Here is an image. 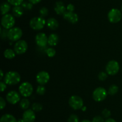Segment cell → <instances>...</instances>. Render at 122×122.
Segmentation results:
<instances>
[{"label": "cell", "mask_w": 122, "mask_h": 122, "mask_svg": "<svg viewBox=\"0 0 122 122\" xmlns=\"http://www.w3.org/2000/svg\"><path fill=\"white\" fill-rule=\"evenodd\" d=\"M119 92V87L116 84H112L108 88V94L110 95H115L117 92Z\"/></svg>", "instance_id": "obj_24"}, {"label": "cell", "mask_w": 122, "mask_h": 122, "mask_svg": "<svg viewBox=\"0 0 122 122\" xmlns=\"http://www.w3.org/2000/svg\"><path fill=\"white\" fill-rule=\"evenodd\" d=\"M80 122H91V121L89 120L85 119V120H82Z\"/></svg>", "instance_id": "obj_42"}, {"label": "cell", "mask_w": 122, "mask_h": 122, "mask_svg": "<svg viewBox=\"0 0 122 122\" xmlns=\"http://www.w3.org/2000/svg\"><path fill=\"white\" fill-rule=\"evenodd\" d=\"M0 122H17L14 116L10 114H5L1 116Z\"/></svg>", "instance_id": "obj_20"}, {"label": "cell", "mask_w": 122, "mask_h": 122, "mask_svg": "<svg viewBox=\"0 0 122 122\" xmlns=\"http://www.w3.org/2000/svg\"><path fill=\"white\" fill-rule=\"evenodd\" d=\"M46 92V89L44 85H39L37 87L36 93L39 95H44Z\"/></svg>", "instance_id": "obj_27"}, {"label": "cell", "mask_w": 122, "mask_h": 122, "mask_svg": "<svg viewBox=\"0 0 122 122\" xmlns=\"http://www.w3.org/2000/svg\"><path fill=\"white\" fill-rule=\"evenodd\" d=\"M67 10L68 11H70V12H74V11H75V6H74L73 4H68L67 6Z\"/></svg>", "instance_id": "obj_37"}, {"label": "cell", "mask_w": 122, "mask_h": 122, "mask_svg": "<svg viewBox=\"0 0 122 122\" xmlns=\"http://www.w3.org/2000/svg\"><path fill=\"white\" fill-rule=\"evenodd\" d=\"M7 2L13 6H21L24 2V0H7Z\"/></svg>", "instance_id": "obj_31"}, {"label": "cell", "mask_w": 122, "mask_h": 122, "mask_svg": "<svg viewBox=\"0 0 122 122\" xmlns=\"http://www.w3.org/2000/svg\"><path fill=\"white\" fill-rule=\"evenodd\" d=\"M22 118L25 122H34L36 119L35 111L32 109H27L23 113Z\"/></svg>", "instance_id": "obj_14"}, {"label": "cell", "mask_w": 122, "mask_h": 122, "mask_svg": "<svg viewBox=\"0 0 122 122\" xmlns=\"http://www.w3.org/2000/svg\"><path fill=\"white\" fill-rule=\"evenodd\" d=\"M10 4L8 2H4L1 5V12L2 16L8 14L11 9Z\"/></svg>", "instance_id": "obj_21"}, {"label": "cell", "mask_w": 122, "mask_h": 122, "mask_svg": "<svg viewBox=\"0 0 122 122\" xmlns=\"http://www.w3.org/2000/svg\"><path fill=\"white\" fill-rule=\"evenodd\" d=\"M111 116V111L107 108H105L102 111V116L104 118H108Z\"/></svg>", "instance_id": "obj_34"}, {"label": "cell", "mask_w": 122, "mask_h": 122, "mask_svg": "<svg viewBox=\"0 0 122 122\" xmlns=\"http://www.w3.org/2000/svg\"><path fill=\"white\" fill-rule=\"evenodd\" d=\"M43 109V106L41 104L38 102H35L32 105V110L35 112H40Z\"/></svg>", "instance_id": "obj_25"}, {"label": "cell", "mask_w": 122, "mask_h": 122, "mask_svg": "<svg viewBox=\"0 0 122 122\" xmlns=\"http://www.w3.org/2000/svg\"><path fill=\"white\" fill-rule=\"evenodd\" d=\"M39 14H40L41 17H42L44 18L48 14V9L45 7H42L39 10Z\"/></svg>", "instance_id": "obj_29"}, {"label": "cell", "mask_w": 122, "mask_h": 122, "mask_svg": "<svg viewBox=\"0 0 122 122\" xmlns=\"http://www.w3.org/2000/svg\"><path fill=\"white\" fill-rule=\"evenodd\" d=\"M104 122H117L115 120L113 119V118H107V119L105 120Z\"/></svg>", "instance_id": "obj_40"}, {"label": "cell", "mask_w": 122, "mask_h": 122, "mask_svg": "<svg viewBox=\"0 0 122 122\" xmlns=\"http://www.w3.org/2000/svg\"><path fill=\"white\" fill-rule=\"evenodd\" d=\"M21 80V77L19 73L16 71L7 72L4 77V81L10 86L17 84Z\"/></svg>", "instance_id": "obj_1"}, {"label": "cell", "mask_w": 122, "mask_h": 122, "mask_svg": "<svg viewBox=\"0 0 122 122\" xmlns=\"http://www.w3.org/2000/svg\"><path fill=\"white\" fill-rule=\"evenodd\" d=\"M19 105L21 109L23 110H26L29 108L30 106V101L27 98H25L21 99L19 103Z\"/></svg>", "instance_id": "obj_23"}, {"label": "cell", "mask_w": 122, "mask_h": 122, "mask_svg": "<svg viewBox=\"0 0 122 122\" xmlns=\"http://www.w3.org/2000/svg\"><path fill=\"white\" fill-rule=\"evenodd\" d=\"M33 5L31 2L29 1H24L22 4H21V7L24 8L25 10H30L33 8Z\"/></svg>", "instance_id": "obj_26"}, {"label": "cell", "mask_w": 122, "mask_h": 122, "mask_svg": "<svg viewBox=\"0 0 122 122\" xmlns=\"http://www.w3.org/2000/svg\"><path fill=\"white\" fill-rule=\"evenodd\" d=\"M17 122H24V120L23 118H20V119L18 120Z\"/></svg>", "instance_id": "obj_43"}, {"label": "cell", "mask_w": 122, "mask_h": 122, "mask_svg": "<svg viewBox=\"0 0 122 122\" xmlns=\"http://www.w3.org/2000/svg\"><path fill=\"white\" fill-rule=\"evenodd\" d=\"M63 18L65 20H67L69 22L72 24H75L78 22L79 16L76 13L74 12H70L67 11L63 15Z\"/></svg>", "instance_id": "obj_15"}, {"label": "cell", "mask_w": 122, "mask_h": 122, "mask_svg": "<svg viewBox=\"0 0 122 122\" xmlns=\"http://www.w3.org/2000/svg\"><path fill=\"white\" fill-rule=\"evenodd\" d=\"M7 88V84L4 82V81H1L0 82V90L1 92H3Z\"/></svg>", "instance_id": "obj_36"}, {"label": "cell", "mask_w": 122, "mask_h": 122, "mask_svg": "<svg viewBox=\"0 0 122 122\" xmlns=\"http://www.w3.org/2000/svg\"><path fill=\"white\" fill-rule=\"evenodd\" d=\"M13 14L15 17H20L23 14L24 8L21 7V6H14L12 9Z\"/></svg>", "instance_id": "obj_19"}, {"label": "cell", "mask_w": 122, "mask_h": 122, "mask_svg": "<svg viewBox=\"0 0 122 122\" xmlns=\"http://www.w3.org/2000/svg\"><path fill=\"white\" fill-rule=\"evenodd\" d=\"M68 122H79L78 116L75 114H72L69 116L67 120Z\"/></svg>", "instance_id": "obj_30"}, {"label": "cell", "mask_w": 122, "mask_h": 122, "mask_svg": "<svg viewBox=\"0 0 122 122\" xmlns=\"http://www.w3.org/2000/svg\"><path fill=\"white\" fill-rule=\"evenodd\" d=\"M82 111H85L86 110V106H83V107L82 108Z\"/></svg>", "instance_id": "obj_44"}, {"label": "cell", "mask_w": 122, "mask_h": 122, "mask_svg": "<svg viewBox=\"0 0 122 122\" xmlns=\"http://www.w3.org/2000/svg\"><path fill=\"white\" fill-rule=\"evenodd\" d=\"M8 31H9V29H7L5 28H4L3 29H1L0 34H1V37L2 39H5L6 38H8Z\"/></svg>", "instance_id": "obj_32"}, {"label": "cell", "mask_w": 122, "mask_h": 122, "mask_svg": "<svg viewBox=\"0 0 122 122\" xmlns=\"http://www.w3.org/2000/svg\"><path fill=\"white\" fill-rule=\"evenodd\" d=\"M1 25L2 27L7 29H10L14 27L15 20L14 16L11 14H7L2 16L1 18Z\"/></svg>", "instance_id": "obj_3"}, {"label": "cell", "mask_w": 122, "mask_h": 122, "mask_svg": "<svg viewBox=\"0 0 122 122\" xmlns=\"http://www.w3.org/2000/svg\"><path fill=\"white\" fill-rule=\"evenodd\" d=\"M6 105V102L5 99L2 97L0 98V106H1V110H3Z\"/></svg>", "instance_id": "obj_38"}, {"label": "cell", "mask_w": 122, "mask_h": 122, "mask_svg": "<svg viewBox=\"0 0 122 122\" xmlns=\"http://www.w3.org/2000/svg\"><path fill=\"white\" fill-rule=\"evenodd\" d=\"M48 37L45 33L39 32L37 33L35 37V42L37 45L41 47H44L48 44Z\"/></svg>", "instance_id": "obj_13"}, {"label": "cell", "mask_w": 122, "mask_h": 122, "mask_svg": "<svg viewBox=\"0 0 122 122\" xmlns=\"http://www.w3.org/2000/svg\"><path fill=\"white\" fill-rule=\"evenodd\" d=\"M0 73H1V76H0V80H2V79L3 78V77H4V73H3V71H2V69H1V70H0Z\"/></svg>", "instance_id": "obj_41"}, {"label": "cell", "mask_w": 122, "mask_h": 122, "mask_svg": "<svg viewBox=\"0 0 122 122\" xmlns=\"http://www.w3.org/2000/svg\"><path fill=\"white\" fill-rule=\"evenodd\" d=\"M22 35V30L20 28L13 27L8 31V39H9L11 41H17L20 40Z\"/></svg>", "instance_id": "obj_9"}, {"label": "cell", "mask_w": 122, "mask_h": 122, "mask_svg": "<svg viewBox=\"0 0 122 122\" xmlns=\"http://www.w3.org/2000/svg\"><path fill=\"white\" fill-rule=\"evenodd\" d=\"M19 91L21 96L25 98H27L31 96L33 93V86L30 83L26 81L20 85L19 87Z\"/></svg>", "instance_id": "obj_4"}, {"label": "cell", "mask_w": 122, "mask_h": 122, "mask_svg": "<svg viewBox=\"0 0 122 122\" xmlns=\"http://www.w3.org/2000/svg\"><path fill=\"white\" fill-rule=\"evenodd\" d=\"M54 9L56 14H58V15L63 16L67 11L66 7L62 1L56 2L54 6Z\"/></svg>", "instance_id": "obj_16"}, {"label": "cell", "mask_w": 122, "mask_h": 122, "mask_svg": "<svg viewBox=\"0 0 122 122\" xmlns=\"http://www.w3.org/2000/svg\"><path fill=\"white\" fill-rule=\"evenodd\" d=\"M46 25L47 26V27L48 28H50V29L55 30L57 29L59 26V23H58V22L57 21V20L54 17H50L46 20Z\"/></svg>", "instance_id": "obj_17"}, {"label": "cell", "mask_w": 122, "mask_h": 122, "mask_svg": "<svg viewBox=\"0 0 122 122\" xmlns=\"http://www.w3.org/2000/svg\"><path fill=\"white\" fill-rule=\"evenodd\" d=\"M59 42V37L56 33H51L48 39V44L50 46H56Z\"/></svg>", "instance_id": "obj_18"}, {"label": "cell", "mask_w": 122, "mask_h": 122, "mask_svg": "<svg viewBox=\"0 0 122 122\" xmlns=\"http://www.w3.org/2000/svg\"><path fill=\"white\" fill-rule=\"evenodd\" d=\"M46 20L42 17H34L30 20L29 25L31 28L35 31H39L44 28L46 25Z\"/></svg>", "instance_id": "obj_2"}, {"label": "cell", "mask_w": 122, "mask_h": 122, "mask_svg": "<svg viewBox=\"0 0 122 122\" xmlns=\"http://www.w3.org/2000/svg\"><path fill=\"white\" fill-rule=\"evenodd\" d=\"M69 104L71 108L75 110H78L82 109L83 106V100L79 96L73 95L69 98Z\"/></svg>", "instance_id": "obj_6"}, {"label": "cell", "mask_w": 122, "mask_h": 122, "mask_svg": "<svg viewBox=\"0 0 122 122\" xmlns=\"http://www.w3.org/2000/svg\"><path fill=\"white\" fill-rule=\"evenodd\" d=\"M107 77H108V74L105 72H101L98 75V79L100 81H105L107 78Z\"/></svg>", "instance_id": "obj_33"}, {"label": "cell", "mask_w": 122, "mask_h": 122, "mask_svg": "<svg viewBox=\"0 0 122 122\" xmlns=\"http://www.w3.org/2000/svg\"><path fill=\"white\" fill-rule=\"evenodd\" d=\"M28 45L26 41L19 40L15 43L14 46V50L17 55H22L27 51Z\"/></svg>", "instance_id": "obj_10"}, {"label": "cell", "mask_w": 122, "mask_h": 122, "mask_svg": "<svg viewBox=\"0 0 122 122\" xmlns=\"http://www.w3.org/2000/svg\"><path fill=\"white\" fill-rule=\"evenodd\" d=\"M50 79V74L48 72L41 71L37 74L36 80L39 85H45L47 83Z\"/></svg>", "instance_id": "obj_12"}, {"label": "cell", "mask_w": 122, "mask_h": 122, "mask_svg": "<svg viewBox=\"0 0 122 122\" xmlns=\"http://www.w3.org/2000/svg\"><path fill=\"white\" fill-rule=\"evenodd\" d=\"M20 93H18L15 90L10 91L6 95V99L8 103L12 105H15L20 101Z\"/></svg>", "instance_id": "obj_11"}, {"label": "cell", "mask_w": 122, "mask_h": 122, "mask_svg": "<svg viewBox=\"0 0 122 122\" xmlns=\"http://www.w3.org/2000/svg\"><path fill=\"white\" fill-rule=\"evenodd\" d=\"M121 10H122V7H121Z\"/></svg>", "instance_id": "obj_45"}, {"label": "cell", "mask_w": 122, "mask_h": 122, "mask_svg": "<svg viewBox=\"0 0 122 122\" xmlns=\"http://www.w3.org/2000/svg\"><path fill=\"white\" fill-rule=\"evenodd\" d=\"M120 69L119 63L115 60H112L107 63L106 66V72L110 75H114L117 74Z\"/></svg>", "instance_id": "obj_8"}, {"label": "cell", "mask_w": 122, "mask_h": 122, "mask_svg": "<svg viewBox=\"0 0 122 122\" xmlns=\"http://www.w3.org/2000/svg\"><path fill=\"white\" fill-rule=\"evenodd\" d=\"M46 53L49 57H53L56 55V51L54 48L50 47L46 50Z\"/></svg>", "instance_id": "obj_28"}, {"label": "cell", "mask_w": 122, "mask_h": 122, "mask_svg": "<svg viewBox=\"0 0 122 122\" xmlns=\"http://www.w3.org/2000/svg\"><path fill=\"white\" fill-rule=\"evenodd\" d=\"M42 0H29L30 2L32 4H38L39 2H40Z\"/></svg>", "instance_id": "obj_39"}, {"label": "cell", "mask_w": 122, "mask_h": 122, "mask_svg": "<svg viewBox=\"0 0 122 122\" xmlns=\"http://www.w3.org/2000/svg\"><path fill=\"white\" fill-rule=\"evenodd\" d=\"M15 52L14 50H12L11 49H7L4 51V56L5 58L8 59H11L15 57Z\"/></svg>", "instance_id": "obj_22"}, {"label": "cell", "mask_w": 122, "mask_h": 122, "mask_svg": "<svg viewBox=\"0 0 122 122\" xmlns=\"http://www.w3.org/2000/svg\"><path fill=\"white\" fill-rule=\"evenodd\" d=\"M108 19L112 23H117L121 20L122 12L117 8H112L108 13Z\"/></svg>", "instance_id": "obj_5"}, {"label": "cell", "mask_w": 122, "mask_h": 122, "mask_svg": "<svg viewBox=\"0 0 122 122\" xmlns=\"http://www.w3.org/2000/svg\"><path fill=\"white\" fill-rule=\"evenodd\" d=\"M108 94V92L106 89L102 87H99L95 89L92 93V98L96 102L103 101Z\"/></svg>", "instance_id": "obj_7"}, {"label": "cell", "mask_w": 122, "mask_h": 122, "mask_svg": "<svg viewBox=\"0 0 122 122\" xmlns=\"http://www.w3.org/2000/svg\"><path fill=\"white\" fill-rule=\"evenodd\" d=\"M104 118L102 116H97L92 118V122H104Z\"/></svg>", "instance_id": "obj_35"}]
</instances>
